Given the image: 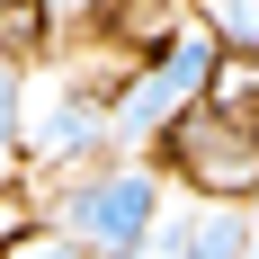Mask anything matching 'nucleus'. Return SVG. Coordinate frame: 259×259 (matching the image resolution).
Segmentation results:
<instances>
[{
  "label": "nucleus",
  "instance_id": "1",
  "mask_svg": "<svg viewBox=\"0 0 259 259\" xmlns=\"http://www.w3.org/2000/svg\"><path fill=\"white\" fill-rule=\"evenodd\" d=\"M214 54L224 45H214L206 27H170L152 45V63L107 99V152L134 161L143 143H161V134L179 125V116H197V107H206V80H214Z\"/></svg>",
  "mask_w": 259,
  "mask_h": 259
},
{
  "label": "nucleus",
  "instance_id": "10",
  "mask_svg": "<svg viewBox=\"0 0 259 259\" xmlns=\"http://www.w3.org/2000/svg\"><path fill=\"white\" fill-rule=\"evenodd\" d=\"M0 9H36V0H0Z\"/></svg>",
  "mask_w": 259,
  "mask_h": 259
},
{
  "label": "nucleus",
  "instance_id": "4",
  "mask_svg": "<svg viewBox=\"0 0 259 259\" xmlns=\"http://www.w3.org/2000/svg\"><path fill=\"white\" fill-rule=\"evenodd\" d=\"M18 161H36V170L107 161V99L99 90H27V107H18Z\"/></svg>",
  "mask_w": 259,
  "mask_h": 259
},
{
  "label": "nucleus",
  "instance_id": "2",
  "mask_svg": "<svg viewBox=\"0 0 259 259\" xmlns=\"http://www.w3.org/2000/svg\"><path fill=\"white\" fill-rule=\"evenodd\" d=\"M152 224H161V170L152 161H99L54 206V233L72 241L80 259H143Z\"/></svg>",
  "mask_w": 259,
  "mask_h": 259
},
{
  "label": "nucleus",
  "instance_id": "7",
  "mask_svg": "<svg viewBox=\"0 0 259 259\" xmlns=\"http://www.w3.org/2000/svg\"><path fill=\"white\" fill-rule=\"evenodd\" d=\"M206 36L224 54H259V0H206Z\"/></svg>",
  "mask_w": 259,
  "mask_h": 259
},
{
  "label": "nucleus",
  "instance_id": "6",
  "mask_svg": "<svg viewBox=\"0 0 259 259\" xmlns=\"http://www.w3.org/2000/svg\"><path fill=\"white\" fill-rule=\"evenodd\" d=\"M18 107H27V63L0 45V197L18 188Z\"/></svg>",
  "mask_w": 259,
  "mask_h": 259
},
{
  "label": "nucleus",
  "instance_id": "3",
  "mask_svg": "<svg viewBox=\"0 0 259 259\" xmlns=\"http://www.w3.org/2000/svg\"><path fill=\"white\" fill-rule=\"evenodd\" d=\"M161 152L179 161L214 206H233V197L259 188V125H250V116H214V107H197V116H179V125L161 134Z\"/></svg>",
  "mask_w": 259,
  "mask_h": 259
},
{
  "label": "nucleus",
  "instance_id": "5",
  "mask_svg": "<svg viewBox=\"0 0 259 259\" xmlns=\"http://www.w3.org/2000/svg\"><path fill=\"white\" fill-rule=\"evenodd\" d=\"M143 259H250V224L241 206H179L152 224Z\"/></svg>",
  "mask_w": 259,
  "mask_h": 259
},
{
  "label": "nucleus",
  "instance_id": "11",
  "mask_svg": "<svg viewBox=\"0 0 259 259\" xmlns=\"http://www.w3.org/2000/svg\"><path fill=\"white\" fill-rule=\"evenodd\" d=\"M250 259H259V241H250Z\"/></svg>",
  "mask_w": 259,
  "mask_h": 259
},
{
  "label": "nucleus",
  "instance_id": "8",
  "mask_svg": "<svg viewBox=\"0 0 259 259\" xmlns=\"http://www.w3.org/2000/svg\"><path fill=\"white\" fill-rule=\"evenodd\" d=\"M0 259H80V250H72V241H63V233H54V224H27V233L9 241V250H0Z\"/></svg>",
  "mask_w": 259,
  "mask_h": 259
},
{
  "label": "nucleus",
  "instance_id": "9",
  "mask_svg": "<svg viewBox=\"0 0 259 259\" xmlns=\"http://www.w3.org/2000/svg\"><path fill=\"white\" fill-rule=\"evenodd\" d=\"M107 0H36V18H99Z\"/></svg>",
  "mask_w": 259,
  "mask_h": 259
}]
</instances>
